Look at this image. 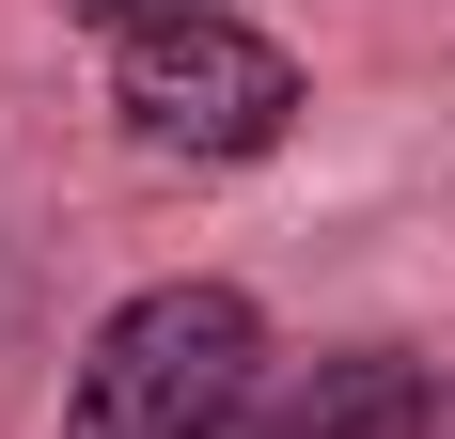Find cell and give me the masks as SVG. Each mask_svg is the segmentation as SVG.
Listing matches in <instances>:
<instances>
[{
  "instance_id": "1",
  "label": "cell",
  "mask_w": 455,
  "mask_h": 439,
  "mask_svg": "<svg viewBox=\"0 0 455 439\" xmlns=\"http://www.w3.org/2000/svg\"><path fill=\"white\" fill-rule=\"evenodd\" d=\"M251 393H267L251 283H141L63 361V439H235Z\"/></svg>"
},
{
  "instance_id": "2",
  "label": "cell",
  "mask_w": 455,
  "mask_h": 439,
  "mask_svg": "<svg viewBox=\"0 0 455 439\" xmlns=\"http://www.w3.org/2000/svg\"><path fill=\"white\" fill-rule=\"evenodd\" d=\"M299 110H315V79H299V47L251 32V16H188V32H126L110 47V126H126V157H157V173H251Z\"/></svg>"
},
{
  "instance_id": "3",
  "label": "cell",
  "mask_w": 455,
  "mask_h": 439,
  "mask_svg": "<svg viewBox=\"0 0 455 439\" xmlns=\"http://www.w3.org/2000/svg\"><path fill=\"white\" fill-rule=\"evenodd\" d=\"M440 424H455V377L424 346H330L235 408V439H440Z\"/></svg>"
},
{
  "instance_id": "4",
  "label": "cell",
  "mask_w": 455,
  "mask_h": 439,
  "mask_svg": "<svg viewBox=\"0 0 455 439\" xmlns=\"http://www.w3.org/2000/svg\"><path fill=\"white\" fill-rule=\"evenodd\" d=\"M63 16H79V32H188V16H251V0H63Z\"/></svg>"
},
{
  "instance_id": "5",
  "label": "cell",
  "mask_w": 455,
  "mask_h": 439,
  "mask_svg": "<svg viewBox=\"0 0 455 439\" xmlns=\"http://www.w3.org/2000/svg\"><path fill=\"white\" fill-rule=\"evenodd\" d=\"M440 439H455V424H440Z\"/></svg>"
}]
</instances>
